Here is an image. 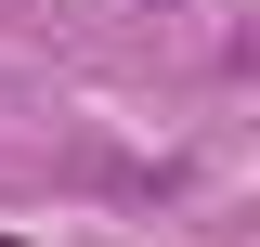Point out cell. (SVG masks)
Returning a JSON list of instances; mask_svg holds the SVG:
<instances>
[{
	"instance_id": "6da1fadb",
	"label": "cell",
	"mask_w": 260,
	"mask_h": 247,
	"mask_svg": "<svg viewBox=\"0 0 260 247\" xmlns=\"http://www.w3.org/2000/svg\"><path fill=\"white\" fill-rule=\"evenodd\" d=\"M0 247H13V234H0Z\"/></svg>"
}]
</instances>
